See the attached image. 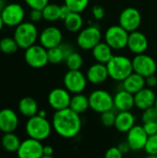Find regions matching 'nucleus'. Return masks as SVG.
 <instances>
[{"label":"nucleus","mask_w":157,"mask_h":158,"mask_svg":"<svg viewBox=\"0 0 157 158\" xmlns=\"http://www.w3.org/2000/svg\"><path fill=\"white\" fill-rule=\"evenodd\" d=\"M51 123L55 132L65 139H72L78 136L82 127L81 115L74 112L69 107L56 111Z\"/></svg>","instance_id":"obj_1"},{"label":"nucleus","mask_w":157,"mask_h":158,"mask_svg":"<svg viewBox=\"0 0 157 158\" xmlns=\"http://www.w3.org/2000/svg\"><path fill=\"white\" fill-rule=\"evenodd\" d=\"M25 131L29 138L42 142L51 135L53 127L52 123L46 118L36 115L28 118L25 125Z\"/></svg>","instance_id":"obj_2"},{"label":"nucleus","mask_w":157,"mask_h":158,"mask_svg":"<svg viewBox=\"0 0 157 158\" xmlns=\"http://www.w3.org/2000/svg\"><path fill=\"white\" fill-rule=\"evenodd\" d=\"M109 77L117 81H123L133 72L132 60L125 56H113L106 64Z\"/></svg>","instance_id":"obj_3"},{"label":"nucleus","mask_w":157,"mask_h":158,"mask_svg":"<svg viewBox=\"0 0 157 158\" xmlns=\"http://www.w3.org/2000/svg\"><path fill=\"white\" fill-rule=\"evenodd\" d=\"M39 38L38 30L33 22H22L16 27L14 31V39L21 49H27L35 44Z\"/></svg>","instance_id":"obj_4"},{"label":"nucleus","mask_w":157,"mask_h":158,"mask_svg":"<svg viewBox=\"0 0 157 158\" xmlns=\"http://www.w3.org/2000/svg\"><path fill=\"white\" fill-rule=\"evenodd\" d=\"M88 97L90 108L96 113L102 114L114 108V96H112V94L105 90H94Z\"/></svg>","instance_id":"obj_5"},{"label":"nucleus","mask_w":157,"mask_h":158,"mask_svg":"<svg viewBox=\"0 0 157 158\" xmlns=\"http://www.w3.org/2000/svg\"><path fill=\"white\" fill-rule=\"evenodd\" d=\"M129 34L130 32L123 29L119 24L113 25L106 30L105 40L113 50H120L127 47Z\"/></svg>","instance_id":"obj_6"},{"label":"nucleus","mask_w":157,"mask_h":158,"mask_svg":"<svg viewBox=\"0 0 157 158\" xmlns=\"http://www.w3.org/2000/svg\"><path fill=\"white\" fill-rule=\"evenodd\" d=\"M102 39V33L98 27L91 25L82 29L77 37V44L83 50H92Z\"/></svg>","instance_id":"obj_7"},{"label":"nucleus","mask_w":157,"mask_h":158,"mask_svg":"<svg viewBox=\"0 0 157 158\" xmlns=\"http://www.w3.org/2000/svg\"><path fill=\"white\" fill-rule=\"evenodd\" d=\"M64 88H66L70 94H81L87 86L86 74L81 70H68L63 79Z\"/></svg>","instance_id":"obj_8"},{"label":"nucleus","mask_w":157,"mask_h":158,"mask_svg":"<svg viewBox=\"0 0 157 158\" xmlns=\"http://www.w3.org/2000/svg\"><path fill=\"white\" fill-rule=\"evenodd\" d=\"M24 59L26 63L33 69L43 68L47 65V63H49L47 49L41 44H33L25 49Z\"/></svg>","instance_id":"obj_9"},{"label":"nucleus","mask_w":157,"mask_h":158,"mask_svg":"<svg viewBox=\"0 0 157 158\" xmlns=\"http://www.w3.org/2000/svg\"><path fill=\"white\" fill-rule=\"evenodd\" d=\"M4 25L8 27H17L23 22L25 17L24 8L17 3H11L5 6L0 12Z\"/></svg>","instance_id":"obj_10"},{"label":"nucleus","mask_w":157,"mask_h":158,"mask_svg":"<svg viewBox=\"0 0 157 158\" xmlns=\"http://www.w3.org/2000/svg\"><path fill=\"white\" fill-rule=\"evenodd\" d=\"M132 67L133 72L144 78H147L151 75H155L157 70V64L155 60L152 56L144 53L135 56V57L132 59Z\"/></svg>","instance_id":"obj_11"},{"label":"nucleus","mask_w":157,"mask_h":158,"mask_svg":"<svg viewBox=\"0 0 157 158\" xmlns=\"http://www.w3.org/2000/svg\"><path fill=\"white\" fill-rule=\"evenodd\" d=\"M119 25L128 32H132L138 30L142 23V15L140 11L132 6L126 7L119 15Z\"/></svg>","instance_id":"obj_12"},{"label":"nucleus","mask_w":157,"mask_h":158,"mask_svg":"<svg viewBox=\"0 0 157 158\" xmlns=\"http://www.w3.org/2000/svg\"><path fill=\"white\" fill-rule=\"evenodd\" d=\"M16 154L18 158H41L43 156V145L40 141L28 138L21 142Z\"/></svg>","instance_id":"obj_13"},{"label":"nucleus","mask_w":157,"mask_h":158,"mask_svg":"<svg viewBox=\"0 0 157 158\" xmlns=\"http://www.w3.org/2000/svg\"><path fill=\"white\" fill-rule=\"evenodd\" d=\"M47 100L55 111H59L69 107L71 95L66 88H55L49 93Z\"/></svg>","instance_id":"obj_14"},{"label":"nucleus","mask_w":157,"mask_h":158,"mask_svg":"<svg viewBox=\"0 0 157 158\" xmlns=\"http://www.w3.org/2000/svg\"><path fill=\"white\" fill-rule=\"evenodd\" d=\"M148 137L149 136L145 132L143 126L135 125L131 130L127 132L126 142L130 145L131 151L138 152L144 149Z\"/></svg>","instance_id":"obj_15"},{"label":"nucleus","mask_w":157,"mask_h":158,"mask_svg":"<svg viewBox=\"0 0 157 158\" xmlns=\"http://www.w3.org/2000/svg\"><path fill=\"white\" fill-rule=\"evenodd\" d=\"M39 41L41 45H43L45 49L48 50L62 44V32L57 27H46L40 33Z\"/></svg>","instance_id":"obj_16"},{"label":"nucleus","mask_w":157,"mask_h":158,"mask_svg":"<svg viewBox=\"0 0 157 158\" xmlns=\"http://www.w3.org/2000/svg\"><path fill=\"white\" fill-rule=\"evenodd\" d=\"M19 126V117L17 113L10 108L0 110V131L3 133L14 132Z\"/></svg>","instance_id":"obj_17"},{"label":"nucleus","mask_w":157,"mask_h":158,"mask_svg":"<svg viewBox=\"0 0 157 158\" xmlns=\"http://www.w3.org/2000/svg\"><path fill=\"white\" fill-rule=\"evenodd\" d=\"M156 96L157 95L153 89L144 87L143 90L134 94L135 107L139 110L143 111L149 107L155 106Z\"/></svg>","instance_id":"obj_18"},{"label":"nucleus","mask_w":157,"mask_h":158,"mask_svg":"<svg viewBox=\"0 0 157 158\" xmlns=\"http://www.w3.org/2000/svg\"><path fill=\"white\" fill-rule=\"evenodd\" d=\"M86 77H87L88 81L92 84L98 85V84L104 83L109 78L106 65L98 63V62H96L95 64H93L88 69L86 72Z\"/></svg>","instance_id":"obj_19"},{"label":"nucleus","mask_w":157,"mask_h":158,"mask_svg":"<svg viewBox=\"0 0 157 158\" xmlns=\"http://www.w3.org/2000/svg\"><path fill=\"white\" fill-rule=\"evenodd\" d=\"M127 46L135 55L143 54L148 48V39L142 31H135L130 32Z\"/></svg>","instance_id":"obj_20"},{"label":"nucleus","mask_w":157,"mask_h":158,"mask_svg":"<svg viewBox=\"0 0 157 158\" xmlns=\"http://www.w3.org/2000/svg\"><path fill=\"white\" fill-rule=\"evenodd\" d=\"M135 107L134 94L125 91L124 89L117 92L114 95V108L118 112L121 111H131Z\"/></svg>","instance_id":"obj_21"},{"label":"nucleus","mask_w":157,"mask_h":158,"mask_svg":"<svg viewBox=\"0 0 157 158\" xmlns=\"http://www.w3.org/2000/svg\"><path fill=\"white\" fill-rule=\"evenodd\" d=\"M135 125L136 118L131 111H121L117 113L114 127L118 131L121 133H127Z\"/></svg>","instance_id":"obj_22"},{"label":"nucleus","mask_w":157,"mask_h":158,"mask_svg":"<svg viewBox=\"0 0 157 158\" xmlns=\"http://www.w3.org/2000/svg\"><path fill=\"white\" fill-rule=\"evenodd\" d=\"M72 46L68 44H61L58 46L47 50L48 62L51 64H59L66 60V58L73 52Z\"/></svg>","instance_id":"obj_23"},{"label":"nucleus","mask_w":157,"mask_h":158,"mask_svg":"<svg viewBox=\"0 0 157 158\" xmlns=\"http://www.w3.org/2000/svg\"><path fill=\"white\" fill-rule=\"evenodd\" d=\"M144 87H146L145 78L135 72H132L129 77H127L122 81V89L132 94H137Z\"/></svg>","instance_id":"obj_24"},{"label":"nucleus","mask_w":157,"mask_h":158,"mask_svg":"<svg viewBox=\"0 0 157 158\" xmlns=\"http://www.w3.org/2000/svg\"><path fill=\"white\" fill-rule=\"evenodd\" d=\"M93 56L95 59L96 62L102 63V64H107L109 60L112 58L113 55V49L105 43V42H100L96 46H94L92 49Z\"/></svg>","instance_id":"obj_25"},{"label":"nucleus","mask_w":157,"mask_h":158,"mask_svg":"<svg viewBox=\"0 0 157 158\" xmlns=\"http://www.w3.org/2000/svg\"><path fill=\"white\" fill-rule=\"evenodd\" d=\"M19 112L28 118L36 116L39 112V106L35 99L30 96L23 97L19 100L18 105Z\"/></svg>","instance_id":"obj_26"},{"label":"nucleus","mask_w":157,"mask_h":158,"mask_svg":"<svg viewBox=\"0 0 157 158\" xmlns=\"http://www.w3.org/2000/svg\"><path fill=\"white\" fill-rule=\"evenodd\" d=\"M69 108L72 109L74 112L78 113L79 115L85 113L90 108L89 97L83 94L82 93L74 94L73 96H71Z\"/></svg>","instance_id":"obj_27"},{"label":"nucleus","mask_w":157,"mask_h":158,"mask_svg":"<svg viewBox=\"0 0 157 158\" xmlns=\"http://www.w3.org/2000/svg\"><path fill=\"white\" fill-rule=\"evenodd\" d=\"M63 21L65 28L70 32H80L82 30L83 18L81 13L71 11Z\"/></svg>","instance_id":"obj_28"},{"label":"nucleus","mask_w":157,"mask_h":158,"mask_svg":"<svg viewBox=\"0 0 157 158\" xmlns=\"http://www.w3.org/2000/svg\"><path fill=\"white\" fill-rule=\"evenodd\" d=\"M20 143H21V141L19 137L14 132L4 133L1 139L2 147L8 153H17V151L19 148Z\"/></svg>","instance_id":"obj_29"},{"label":"nucleus","mask_w":157,"mask_h":158,"mask_svg":"<svg viewBox=\"0 0 157 158\" xmlns=\"http://www.w3.org/2000/svg\"><path fill=\"white\" fill-rule=\"evenodd\" d=\"M65 62L68 70H81L83 65V57L80 53L73 51L66 58Z\"/></svg>","instance_id":"obj_30"},{"label":"nucleus","mask_w":157,"mask_h":158,"mask_svg":"<svg viewBox=\"0 0 157 158\" xmlns=\"http://www.w3.org/2000/svg\"><path fill=\"white\" fill-rule=\"evenodd\" d=\"M43 19L48 21H56L60 19V6L56 4H48L43 9Z\"/></svg>","instance_id":"obj_31"},{"label":"nucleus","mask_w":157,"mask_h":158,"mask_svg":"<svg viewBox=\"0 0 157 158\" xmlns=\"http://www.w3.org/2000/svg\"><path fill=\"white\" fill-rule=\"evenodd\" d=\"M19 48V47L14 37H5L0 40V51L6 55L14 54L17 52Z\"/></svg>","instance_id":"obj_32"},{"label":"nucleus","mask_w":157,"mask_h":158,"mask_svg":"<svg viewBox=\"0 0 157 158\" xmlns=\"http://www.w3.org/2000/svg\"><path fill=\"white\" fill-rule=\"evenodd\" d=\"M65 5L72 11L81 13L89 5V0H64Z\"/></svg>","instance_id":"obj_33"},{"label":"nucleus","mask_w":157,"mask_h":158,"mask_svg":"<svg viewBox=\"0 0 157 158\" xmlns=\"http://www.w3.org/2000/svg\"><path fill=\"white\" fill-rule=\"evenodd\" d=\"M100 120L102 122V124L105 127H114L115 125V121H116V117H117V113H115V111L112 110H108L105 111L102 114H100Z\"/></svg>","instance_id":"obj_34"},{"label":"nucleus","mask_w":157,"mask_h":158,"mask_svg":"<svg viewBox=\"0 0 157 158\" xmlns=\"http://www.w3.org/2000/svg\"><path fill=\"white\" fill-rule=\"evenodd\" d=\"M143 150L148 156H157V133L148 137Z\"/></svg>","instance_id":"obj_35"},{"label":"nucleus","mask_w":157,"mask_h":158,"mask_svg":"<svg viewBox=\"0 0 157 158\" xmlns=\"http://www.w3.org/2000/svg\"><path fill=\"white\" fill-rule=\"evenodd\" d=\"M142 121H143V123L157 121L156 107L152 106V107H149V108L143 110V114H142Z\"/></svg>","instance_id":"obj_36"},{"label":"nucleus","mask_w":157,"mask_h":158,"mask_svg":"<svg viewBox=\"0 0 157 158\" xmlns=\"http://www.w3.org/2000/svg\"><path fill=\"white\" fill-rule=\"evenodd\" d=\"M25 3L31 9L43 10L49 4V0H25Z\"/></svg>","instance_id":"obj_37"},{"label":"nucleus","mask_w":157,"mask_h":158,"mask_svg":"<svg viewBox=\"0 0 157 158\" xmlns=\"http://www.w3.org/2000/svg\"><path fill=\"white\" fill-rule=\"evenodd\" d=\"M123 156L124 154L119 150L118 146L108 148L105 154V158H123Z\"/></svg>","instance_id":"obj_38"},{"label":"nucleus","mask_w":157,"mask_h":158,"mask_svg":"<svg viewBox=\"0 0 157 158\" xmlns=\"http://www.w3.org/2000/svg\"><path fill=\"white\" fill-rule=\"evenodd\" d=\"M143 127L145 131V132L147 133L148 136L151 135H155L157 133V122L154 121V122H146L143 124Z\"/></svg>","instance_id":"obj_39"},{"label":"nucleus","mask_w":157,"mask_h":158,"mask_svg":"<svg viewBox=\"0 0 157 158\" xmlns=\"http://www.w3.org/2000/svg\"><path fill=\"white\" fill-rule=\"evenodd\" d=\"M93 16L95 19H104L105 15V10L104 9L103 6H99V5H95L93 7Z\"/></svg>","instance_id":"obj_40"},{"label":"nucleus","mask_w":157,"mask_h":158,"mask_svg":"<svg viewBox=\"0 0 157 158\" xmlns=\"http://www.w3.org/2000/svg\"><path fill=\"white\" fill-rule=\"evenodd\" d=\"M30 19H31V21L33 22V23H36V22L41 21L43 19V10H40V9H31V11L30 13Z\"/></svg>","instance_id":"obj_41"},{"label":"nucleus","mask_w":157,"mask_h":158,"mask_svg":"<svg viewBox=\"0 0 157 158\" xmlns=\"http://www.w3.org/2000/svg\"><path fill=\"white\" fill-rule=\"evenodd\" d=\"M145 85L148 88H155L157 86V77L155 75H151L147 78H145Z\"/></svg>","instance_id":"obj_42"},{"label":"nucleus","mask_w":157,"mask_h":158,"mask_svg":"<svg viewBox=\"0 0 157 158\" xmlns=\"http://www.w3.org/2000/svg\"><path fill=\"white\" fill-rule=\"evenodd\" d=\"M70 12H71V10L65 4L62 5V6H60V19L64 20L69 15Z\"/></svg>","instance_id":"obj_43"},{"label":"nucleus","mask_w":157,"mask_h":158,"mask_svg":"<svg viewBox=\"0 0 157 158\" xmlns=\"http://www.w3.org/2000/svg\"><path fill=\"white\" fill-rule=\"evenodd\" d=\"M118 147L119 148V150L125 155V154H128L130 151H131V149H130V145L128 144V143L125 141V142H122V143H120L118 145Z\"/></svg>","instance_id":"obj_44"},{"label":"nucleus","mask_w":157,"mask_h":158,"mask_svg":"<svg viewBox=\"0 0 157 158\" xmlns=\"http://www.w3.org/2000/svg\"><path fill=\"white\" fill-rule=\"evenodd\" d=\"M54 148L50 145H43V156H53Z\"/></svg>","instance_id":"obj_45"},{"label":"nucleus","mask_w":157,"mask_h":158,"mask_svg":"<svg viewBox=\"0 0 157 158\" xmlns=\"http://www.w3.org/2000/svg\"><path fill=\"white\" fill-rule=\"evenodd\" d=\"M37 115H39V116H41L43 118H46V111L45 110H39Z\"/></svg>","instance_id":"obj_46"},{"label":"nucleus","mask_w":157,"mask_h":158,"mask_svg":"<svg viewBox=\"0 0 157 158\" xmlns=\"http://www.w3.org/2000/svg\"><path fill=\"white\" fill-rule=\"evenodd\" d=\"M6 4H5V1L4 0H0V12L3 10V8L5 7Z\"/></svg>","instance_id":"obj_47"},{"label":"nucleus","mask_w":157,"mask_h":158,"mask_svg":"<svg viewBox=\"0 0 157 158\" xmlns=\"http://www.w3.org/2000/svg\"><path fill=\"white\" fill-rule=\"evenodd\" d=\"M3 26H4V22H3L2 18H1V15H0V31H1V30H2V28H3Z\"/></svg>","instance_id":"obj_48"},{"label":"nucleus","mask_w":157,"mask_h":158,"mask_svg":"<svg viewBox=\"0 0 157 158\" xmlns=\"http://www.w3.org/2000/svg\"><path fill=\"white\" fill-rule=\"evenodd\" d=\"M41 158H54L53 156H43Z\"/></svg>","instance_id":"obj_49"},{"label":"nucleus","mask_w":157,"mask_h":158,"mask_svg":"<svg viewBox=\"0 0 157 158\" xmlns=\"http://www.w3.org/2000/svg\"><path fill=\"white\" fill-rule=\"evenodd\" d=\"M145 158H157V156H147Z\"/></svg>","instance_id":"obj_50"},{"label":"nucleus","mask_w":157,"mask_h":158,"mask_svg":"<svg viewBox=\"0 0 157 158\" xmlns=\"http://www.w3.org/2000/svg\"><path fill=\"white\" fill-rule=\"evenodd\" d=\"M155 106L156 107V109H157V96H156V100H155Z\"/></svg>","instance_id":"obj_51"},{"label":"nucleus","mask_w":157,"mask_h":158,"mask_svg":"<svg viewBox=\"0 0 157 158\" xmlns=\"http://www.w3.org/2000/svg\"><path fill=\"white\" fill-rule=\"evenodd\" d=\"M0 158H6V157H0Z\"/></svg>","instance_id":"obj_52"},{"label":"nucleus","mask_w":157,"mask_h":158,"mask_svg":"<svg viewBox=\"0 0 157 158\" xmlns=\"http://www.w3.org/2000/svg\"><path fill=\"white\" fill-rule=\"evenodd\" d=\"M156 122H157V121H156Z\"/></svg>","instance_id":"obj_53"}]
</instances>
